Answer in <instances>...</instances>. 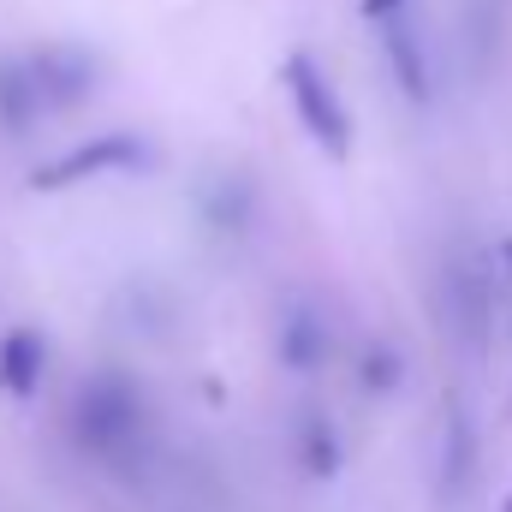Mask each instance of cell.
Instances as JSON below:
<instances>
[{
	"instance_id": "1",
	"label": "cell",
	"mask_w": 512,
	"mask_h": 512,
	"mask_svg": "<svg viewBox=\"0 0 512 512\" xmlns=\"http://www.w3.org/2000/svg\"><path fill=\"white\" fill-rule=\"evenodd\" d=\"M72 435L90 453H126L143 435V393H137V382L120 376V370L90 376L78 387V405H72Z\"/></svg>"
},
{
	"instance_id": "2",
	"label": "cell",
	"mask_w": 512,
	"mask_h": 512,
	"mask_svg": "<svg viewBox=\"0 0 512 512\" xmlns=\"http://www.w3.org/2000/svg\"><path fill=\"white\" fill-rule=\"evenodd\" d=\"M280 78H286L292 114L304 120V131H310L334 161H346V155H352V114H346V102H340L334 78L316 66V54H304V48H298V54H286Z\"/></svg>"
},
{
	"instance_id": "3",
	"label": "cell",
	"mask_w": 512,
	"mask_h": 512,
	"mask_svg": "<svg viewBox=\"0 0 512 512\" xmlns=\"http://www.w3.org/2000/svg\"><path fill=\"white\" fill-rule=\"evenodd\" d=\"M143 161H149V143H143V137L108 131V137H96V143L66 149L60 161H42V167L30 173V191H72V185H84V179H102V173H137Z\"/></svg>"
},
{
	"instance_id": "4",
	"label": "cell",
	"mask_w": 512,
	"mask_h": 512,
	"mask_svg": "<svg viewBox=\"0 0 512 512\" xmlns=\"http://www.w3.org/2000/svg\"><path fill=\"white\" fill-rule=\"evenodd\" d=\"M24 60H30V78H36V90H42V108H54V114L78 108V102L102 84V54L84 48V42H42V48H30Z\"/></svg>"
},
{
	"instance_id": "5",
	"label": "cell",
	"mask_w": 512,
	"mask_h": 512,
	"mask_svg": "<svg viewBox=\"0 0 512 512\" xmlns=\"http://www.w3.org/2000/svg\"><path fill=\"white\" fill-rule=\"evenodd\" d=\"M42 370H48V340L36 328H12L0 340V393L6 399H30L42 387Z\"/></svg>"
},
{
	"instance_id": "6",
	"label": "cell",
	"mask_w": 512,
	"mask_h": 512,
	"mask_svg": "<svg viewBox=\"0 0 512 512\" xmlns=\"http://www.w3.org/2000/svg\"><path fill=\"white\" fill-rule=\"evenodd\" d=\"M42 114V90L30 78V60H0V131L24 137Z\"/></svg>"
},
{
	"instance_id": "7",
	"label": "cell",
	"mask_w": 512,
	"mask_h": 512,
	"mask_svg": "<svg viewBox=\"0 0 512 512\" xmlns=\"http://www.w3.org/2000/svg\"><path fill=\"white\" fill-rule=\"evenodd\" d=\"M382 24H387V54H393V72H399L405 96H411V102H429V72H423V48H417V36H411L405 24H393V12H387Z\"/></svg>"
},
{
	"instance_id": "8",
	"label": "cell",
	"mask_w": 512,
	"mask_h": 512,
	"mask_svg": "<svg viewBox=\"0 0 512 512\" xmlns=\"http://www.w3.org/2000/svg\"><path fill=\"white\" fill-rule=\"evenodd\" d=\"M322 346H328V340H322L316 316H304V310H298V316L286 322V334H280V352H286V364H292V370H310V364L322 358Z\"/></svg>"
},
{
	"instance_id": "9",
	"label": "cell",
	"mask_w": 512,
	"mask_h": 512,
	"mask_svg": "<svg viewBox=\"0 0 512 512\" xmlns=\"http://www.w3.org/2000/svg\"><path fill=\"white\" fill-rule=\"evenodd\" d=\"M304 465H310V477H334L340 471V441H334L328 423H310L304 429Z\"/></svg>"
},
{
	"instance_id": "10",
	"label": "cell",
	"mask_w": 512,
	"mask_h": 512,
	"mask_svg": "<svg viewBox=\"0 0 512 512\" xmlns=\"http://www.w3.org/2000/svg\"><path fill=\"white\" fill-rule=\"evenodd\" d=\"M245 203H251L245 179H221V191H209V221L215 227H245Z\"/></svg>"
},
{
	"instance_id": "11",
	"label": "cell",
	"mask_w": 512,
	"mask_h": 512,
	"mask_svg": "<svg viewBox=\"0 0 512 512\" xmlns=\"http://www.w3.org/2000/svg\"><path fill=\"white\" fill-rule=\"evenodd\" d=\"M393 382H399V352H387V346H376V352L364 358V387H376V393H387Z\"/></svg>"
},
{
	"instance_id": "12",
	"label": "cell",
	"mask_w": 512,
	"mask_h": 512,
	"mask_svg": "<svg viewBox=\"0 0 512 512\" xmlns=\"http://www.w3.org/2000/svg\"><path fill=\"white\" fill-rule=\"evenodd\" d=\"M405 0H364V18H387V12H399Z\"/></svg>"
},
{
	"instance_id": "13",
	"label": "cell",
	"mask_w": 512,
	"mask_h": 512,
	"mask_svg": "<svg viewBox=\"0 0 512 512\" xmlns=\"http://www.w3.org/2000/svg\"><path fill=\"white\" fill-rule=\"evenodd\" d=\"M507 256H512V239H507Z\"/></svg>"
}]
</instances>
